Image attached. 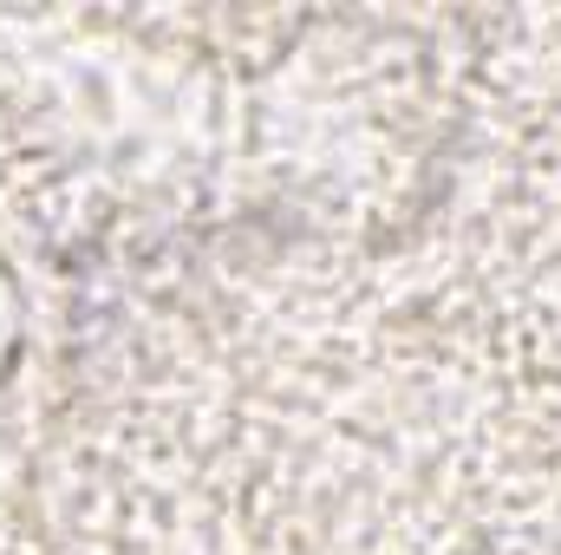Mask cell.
Returning a JSON list of instances; mask_svg holds the SVG:
<instances>
[{
  "mask_svg": "<svg viewBox=\"0 0 561 555\" xmlns=\"http://www.w3.org/2000/svg\"><path fill=\"white\" fill-rule=\"evenodd\" d=\"M20 340V320H13V281L0 275V373H7V353Z\"/></svg>",
  "mask_w": 561,
  "mask_h": 555,
  "instance_id": "obj_1",
  "label": "cell"
}]
</instances>
